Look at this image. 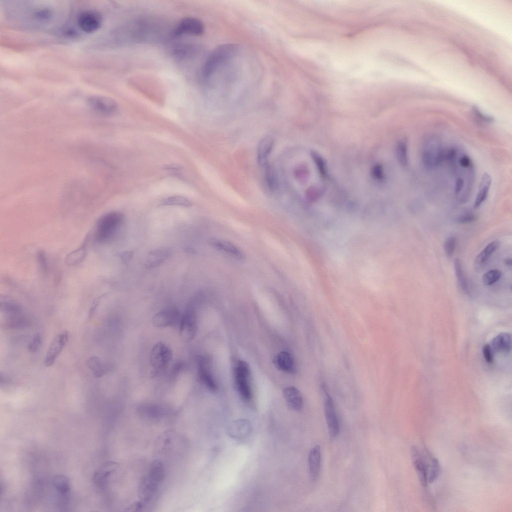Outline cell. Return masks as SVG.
Returning <instances> with one entry per match:
<instances>
[{"instance_id": "obj_19", "label": "cell", "mask_w": 512, "mask_h": 512, "mask_svg": "<svg viewBox=\"0 0 512 512\" xmlns=\"http://www.w3.org/2000/svg\"><path fill=\"white\" fill-rule=\"evenodd\" d=\"M118 464L107 462L102 464L96 472L93 477L94 482L98 486H102L110 476L118 468Z\"/></svg>"}, {"instance_id": "obj_15", "label": "cell", "mask_w": 512, "mask_h": 512, "mask_svg": "<svg viewBox=\"0 0 512 512\" xmlns=\"http://www.w3.org/2000/svg\"><path fill=\"white\" fill-rule=\"evenodd\" d=\"M172 250L168 246H162L151 250L145 262L147 268H156L166 261L172 255Z\"/></svg>"}, {"instance_id": "obj_2", "label": "cell", "mask_w": 512, "mask_h": 512, "mask_svg": "<svg viewBox=\"0 0 512 512\" xmlns=\"http://www.w3.org/2000/svg\"><path fill=\"white\" fill-rule=\"evenodd\" d=\"M124 220V215L118 212H111L103 216L96 226V240L99 242L109 240L120 228Z\"/></svg>"}, {"instance_id": "obj_17", "label": "cell", "mask_w": 512, "mask_h": 512, "mask_svg": "<svg viewBox=\"0 0 512 512\" xmlns=\"http://www.w3.org/2000/svg\"><path fill=\"white\" fill-rule=\"evenodd\" d=\"M284 396L290 408L296 412H300L302 409L303 398L297 388L294 386L286 388L284 390Z\"/></svg>"}, {"instance_id": "obj_10", "label": "cell", "mask_w": 512, "mask_h": 512, "mask_svg": "<svg viewBox=\"0 0 512 512\" xmlns=\"http://www.w3.org/2000/svg\"><path fill=\"white\" fill-rule=\"evenodd\" d=\"M324 412L330 435L336 438L340 431V423L334 400L328 394L324 400Z\"/></svg>"}, {"instance_id": "obj_5", "label": "cell", "mask_w": 512, "mask_h": 512, "mask_svg": "<svg viewBox=\"0 0 512 512\" xmlns=\"http://www.w3.org/2000/svg\"><path fill=\"white\" fill-rule=\"evenodd\" d=\"M411 454L420 482L424 487H426L428 484V469L433 456L427 450L421 452L416 446L412 448Z\"/></svg>"}, {"instance_id": "obj_43", "label": "cell", "mask_w": 512, "mask_h": 512, "mask_svg": "<svg viewBox=\"0 0 512 512\" xmlns=\"http://www.w3.org/2000/svg\"><path fill=\"white\" fill-rule=\"evenodd\" d=\"M459 166L464 169H469L474 167L472 160L466 155L460 156L458 160Z\"/></svg>"}, {"instance_id": "obj_3", "label": "cell", "mask_w": 512, "mask_h": 512, "mask_svg": "<svg viewBox=\"0 0 512 512\" xmlns=\"http://www.w3.org/2000/svg\"><path fill=\"white\" fill-rule=\"evenodd\" d=\"M172 357V352L166 344L160 342L154 345L150 356V363L154 376H160L166 372Z\"/></svg>"}, {"instance_id": "obj_24", "label": "cell", "mask_w": 512, "mask_h": 512, "mask_svg": "<svg viewBox=\"0 0 512 512\" xmlns=\"http://www.w3.org/2000/svg\"><path fill=\"white\" fill-rule=\"evenodd\" d=\"M492 182L490 176L484 174L479 186L478 192L474 204V209L480 208L487 199Z\"/></svg>"}, {"instance_id": "obj_13", "label": "cell", "mask_w": 512, "mask_h": 512, "mask_svg": "<svg viewBox=\"0 0 512 512\" xmlns=\"http://www.w3.org/2000/svg\"><path fill=\"white\" fill-rule=\"evenodd\" d=\"M69 338L67 331L58 334L52 342L47 352L44 364L46 367L52 366L66 345Z\"/></svg>"}, {"instance_id": "obj_23", "label": "cell", "mask_w": 512, "mask_h": 512, "mask_svg": "<svg viewBox=\"0 0 512 512\" xmlns=\"http://www.w3.org/2000/svg\"><path fill=\"white\" fill-rule=\"evenodd\" d=\"M210 244L216 249L238 260H244L245 256L242 251L232 244L224 240H212Z\"/></svg>"}, {"instance_id": "obj_18", "label": "cell", "mask_w": 512, "mask_h": 512, "mask_svg": "<svg viewBox=\"0 0 512 512\" xmlns=\"http://www.w3.org/2000/svg\"><path fill=\"white\" fill-rule=\"evenodd\" d=\"M274 366L284 372L294 374L296 372L295 362L292 355L286 352H282L274 358Z\"/></svg>"}, {"instance_id": "obj_48", "label": "cell", "mask_w": 512, "mask_h": 512, "mask_svg": "<svg viewBox=\"0 0 512 512\" xmlns=\"http://www.w3.org/2000/svg\"><path fill=\"white\" fill-rule=\"evenodd\" d=\"M99 302L98 300H96L92 305L89 312V318L90 319H92L94 318Z\"/></svg>"}, {"instance_id": "obj_35", "label": "cell", "mask_w": 512, "mask_h": 512, "mask_svg": "<svg viewBox=\"0 0 512 512\" xmlns=\"http://www.w3.org/2000/svg\"><path fill=\"white\" fill-rule=\"evenodd\" d=\"M502 276V272L498 270H492L486 272L482 276V280L484 285L486 286H491L501 278Z\"/></svg>"}, {"instance_id": "obj_4", "label": "cell", "mask_w": 512, "mask_h": 512, "mask_svg": "<svg viewBox=\"0 0 512 512\" xmlns=\"http://www.w3.org/2000/svg\"><path fill=\"white\" fill-rule=\"evenodd\" d=\"M444 150L439 138L433 136L429 138L424 146L422 161L428 169L438 166L444 160Z\"/></svg>"}, {"instance_id": "obj_22", "label": "cell", "mask_w": 512, "mask_h": 512, "mask_svg": "<svg viewBox=\"0 0 512 512\" xmlns=\"http://www.w3.org/2000/svg\"><path fill=\"white\" fill-rule=\"evenodd\" d=\"M308 464L311 477L315 480L318 478L320 470L321 450L320 446L316 445L310 450Z\"/></svg>"}, {"instance_id": "obj_39", "label": "cell", "mask_w": 512, "mask_h": 512, "mask_svg": "<svg viewBox=\"0 0 512 512\" xmlns=\"http://www.w3.org/2000/svg\"><path fill=\"white\" fill-rule=\"evenodd\" d=\"M42 344V338L41 335L39 334H36L28 346V350L31 353L36 352L39 350Z\"/></svg>"}, {"instance_id": "obj_46", "label": "cell", "mask_w": 512, "mask_h": 512, "mask_svg": "<svg viewBox=\"0 0 512 512\" xmlns=\"http://www.w3.org/2000/svg\"><path fill=\"white\" fill-rule=\"evenodd\" d=\"M134 252L132 251H126L120 254L121 259L125 262L130 261L133 257Z\"/></svg>"}, {"instance_id": "obj_14", "label": "cell", "mask_w": 512, "mask_h": 512, "mask_svg": "<svg viewBox=\"0 0 512 512\" xmlns=\"http://www.w3.org/2000/svg\"><path fill=\"white\" fill-rule=\"evenodd\" d=\"M182 316L178 310L168 308L156 314L153 318L154 326L158 328H164L176 324L180 322Z\"/></svg>"}, {"instance_id": "obj_21", "label": "cell", "mask_w": 512, "mask_h": 512, "mask_svg": "<svg viewBox=\"0 0 512 512\" xmlns=\"http://www.w3.org/2000/svg\"><path fill=\"white\" fill-rule=\"evenodd\" d=\"M274 140L270 136L264 138L260 142L258 148V160L259 164L265 167L273 150Z\"/></svg>"}, {"instance_id": "obj_47", "label": "cell", "mask_w": 512, "mask_h": 512, "mask_svg": "<svg viewBox=\"0 0 512 512\" xmlns=\"http://www.w3.org/2000/svg\"><path fill=\"white\" fill-rule=\"evenodd\" d=\"M64 32L65 36L70 38H75L78 34L77 32L74 28H66Z\"/></svg>"}, {"instance_id": "obj_38", "label": "cell", "mask_w": 512, "mask_h": 512, "mask_svg": "<svg viewBox=\"0 0 512 512\" xmlns=\"http://www.w3.org/2000/svg\"><path fill=\"white\" fill-rule=\"evenodd\" d=\"M266 181L268 186L270 190H274L276 186V180L274 175L270 167L266 166Z\"/></svg>"}, {"instance_id": "obj_6", "label": "cell", "mask_w": 512, "mask_h": 512, "mask_svg": "<svg viewBox=\"0 0 512 512\" xmlns=\"http://www.w3.org/2000/svg\"><path fill=\"white\" fill-rule=\"evenodd\" d=\"M235 382L238 390L241 396L246 400H249L252 397V389L250 378V370L248 364L243 360H240L235 369Z\"/></svg>"}, {"instance_id": "obj_1", "label": "cell", "mask_w": 512, "mask_h": 512, "mask_svg": "<svg viewBox=\"0 0 512 512\" xmlns=\"http://www.w3.org/2000/svg\"><path fill=\"white\" fill-rule=\"evenodd\" d=\"M238 52V48L232 44H224L217 48L209 56L202 70V76L205 80H209L228 62Z\"/></svg>"}, {"instance_id": "obj_12", "label": "cell", "mask_w": 512, "mask_h": 512, "mask_svg": "<svg viewBox=\"0 0 512 512\" xmlns=\"http://www.w3.org/2000/svg\"><path fill=\"white\" fill-rule=\"evenodd\" d=\"M204 26L200 20L192 18H186L182 19L176 26L174 34L176 36L188 34L194 36H199L204 32Z\"/></svg>"}, {"instance_id": "obj_30", "label": "cell", "mask_w": 512, "mask_h": 512, "mask_svg": "<svg viewBox=\"0 0 512 512\" xmlns=\"http://www.w3.org/2000/svg\"><path fill=\"white\" fill-rule=\"evenodd\" d=\"M160 204L162 206H179L189 208L192 206V202L188 198L181 196H172L163 200Z\"/></svg>"}, {"instance_id": "obj_11", "label": "cell", "mask_w": 512, "mask_h": 512, "mask_svg": "<svg viewBox=\"0 0 512 512\" xmlns=\"http://www.w3.org/2000/svg\"><path fill=\"white\" fill-rule=\"evenodd\" d=\"M198 374L201 382L210 391L218 390V385L212 372L210 362L204 356L197 358Z\"/></svg>"}, {"instance_id": "obj_28", "label": "cell", "mask_w": 512, "mask_h": 512, "mask_svg": "<svg viewBox=\"0 0 512 512\" xmlns=\"http://www.w3.org/2000/svg\"><path fill=\"white\" fill-rule=\"evenodd\" d=\"M454 268L460 287L464 292L467 294H469V284L463 270L461 262L458 258L455 259Z\"/></svg>"}, {"instance_id": "obj_40", "label": "cell", "mask_w": 512, "mask_h": 512, "mask_svg": "<svg viewBox=\"0 0 512 512\" xmlns=\"http://www.w3.org/2000/svg\"><path fill=\"white\" fill-rule=\"evenodd\" d=\"M52 16L51 10L46 8L38 10L34 12V15L36 19L40 21L48 20Z\"/></svg>"}, {"instance_id": "obj_37", "label": "cell", "mask_w": 512, "mask_h": 512, "mask_svg": "<svg viewBox=\"0 0 512 512\" xmlns=\"http://www.w3.org/2000/svg\"><path fill=\"white\" fill-rule=\"evenodd\" d=\"M312 158L314 161L318 170L323 177L326 176V170L325 162L322 157L315 152L312 154Z\"/></svg>"}, {"instance_id": "obj_42", "label": "cell", "mask_w": 512, "mask_h": 512, "mask_svg": "<svg viewBox=\"0 0 512 512\" xmlns=\"http://www.w3.org/2000/svg\"><path fill=\"white\" fill-rule=\"evenodd\" d=\"M476 220V216L472 213L464 214L460 216L456 220L459 224H468L474 222Z\"/></svg>"}, {"instance_id": "obj_44", "label": "cell", "mask_w": 512, "mask_h": 512, "mask_svg": "<svg viewBox=\"0 0 512 512\" xmlns=\"http://www.w3.org/2000/svg\"><path fill=\"white\" fill-rule=\"evenodd\" d=\"M474 110V114L482 122L490 123L494 122V118H492L484 114L478 109L475 108Z\"/></svg>"}, {"instance_id": "obj_32", "label": "cell", "mask_w": 512, "mask_h": 512, "mask_svg": "<svg viewBox=\"0 0 512 512\" xmlns=\"http://www.w3.org/2000/svg\"><path fill=\"white\" fill-rule=\"evenodd\" d=\"M408 143L402 140L398 142L396 146V155L399 162L404 166H406L408 163Z\"/></svg>"}, {"instance_id": "obj_45", "label": "cell", "mask_w": 512, "mask_h": 512, "mask_svg": "<svg viewBox=\"0 0 512 512\" xmlns=\"http://www.w3.org/2000/svg\"><path fill=\"white\" fill-rule=\"evenodd\" d=\"M372 174L374 177L377 180H382L383 178V172L382 167L379 165H376L374 167L372 170Z\"/></svg>"}, {"instance_id": "obj_36", "label": "cell", "mask_w": 512, "mask_h": 512, "mask_svg": "<svg viewBox=\"0 0 512 512\" xmlns=\"http://www.w3.org/2000/svg\"><path fill=\"white\" fill-rule=\"evenodd\" d=\"M456 246V240L455 237L450 236L445 242L444 249L446 255L448 258H451L454 255Z\"/></svg>"}, {"instance_id": "obj_20", "label": "cell", "mask_w": 512, "mask_h": 512, "mask_svg": "<svg viewBox=\"0 0 512 512\" xmlns=\"http://www.w3.org/2000/svg\"><path fill=\"white\" fill-rule=\"evenodd\" d=\"M500 245V242L498 241L492 242L477 256L474 264V268L476 271H480L484 267L491 256L498 248Z\"/></svg>"}, {"instance_id": "obj_49", "label": "cell", "mask_w": 512, "mask_h": 512, "mask_svg": "<svg viewBox=\"0 0 512 512\" xmlns=\"http://www.w3.org/2000/svg\"><path fill=\"white\" fill-rule=\"evenodd\" d=\"M506 264L508 266H511L512 265V259L508 258L506 260Z\"/></svg>"}, {"instance_id": "obj_16", "label": "cell", "mask_w": 512, "mask_h": 512, "mask_svg": "<svg viewBox=\"0 0 512 512\" xmlns=\"http://www.w3.org/2000/svg\"><path fill=\"white\" fill-rule=\"evenodd\" d=\"M252 431L250 422L247 420L240 419L232 422L228 428V435L236 439L244 438L250 435Z\"/></svg>"}, {"instance_id": "obj_27", "label": "cell", "mask_w": 512, "mask_h": 512, "mask_svg": "<svg viewBox=\"0 0 512 512\" xmlns=\"http://www.w3.org/2000/svg\"><path fill=\"white\" fill-rule=\"evenodd\" d=\"M52 484L56 492L62 496H66L70 491V480L64 475L55 476L52 480Z\"/></svg>"}, {"instance_id": "obj_25", "label": "cell", "mask_w": 512, "mask_h": 512, "mask_svg": "<svg viewBox=\"0 0 512 512\" xmlns=\"http://www.w3.org/2000/svg\"><path fill=\"white\" fill-rule=\"evenodd\" d=\"M87 366L89 369L92 371L94 377L96 378H100L104 376L111 369L109 364L103 362L96 356H92L89 358L87 360Z\"/></svg>"}, {"instance_id": "obj_41", "label": "cell", "mask_w": 512, "mask_h": 512, "mask_svg": "<svg viewBox=\"0 0 512 512\" xmlns=\"http://www.w3.org/2000/svg\"><path fill=\"white\" fill-rule=\"evenodd\" d=\"M482 352L486 362L492 364L494 360V351L491 346L488 344H486L483 348Z\"/></svg>"}, {"instance_id": "obj_26", "label": "cell", "mask_w": 512, "mask_h": 512, "mask_svg": "<svg viewBox=\"0 0 512 512\" xmlns=\"http://www.w3.org/2000/svg\"><path fill=\"white\" fill-rule=\"evenodd\" d=\"M492 348L494 352L509 353L511 350L510 335L508 333L500 334L493 340Z\"/></svg>"}, {"instance_id": "obj_9", "label": "cell", "mask_w": 512, "mask_h": 512, "mask_svg": "<svg viewBox=\"0 0 512 512\" xmlns=\"http://www.w3.org/2000/svg\"><path fill=\"white\" fill-rule=\"evenodd\" d=\"M102 22L100 14L93 10H86L81 13L78 18L79 28L87 34L96 32L101 27Z\"/></svg>"}, {"instance_id": "obj_7", "label": "cell", "mask_w": 512, "mask_h": 512, "mask_svg": "<svg viewBox=\"0 0 512 512\" xmlns=\"http://www.w3.org/2000/svg\"><path fill=\"white\" fill-rule=\"evenodd\" d=\"M180 336L185 342L192 341L198 332V319L195 311L190 308L182 316L180 326Z\"/></svg>"}, {"instance_id": "obj_29", "label": "cell", "mask_w": 512, "mask_h": 512, "mask_svg": "<svg viewBox=\"0 0 512 512\" xmlns=\"http://www.w3.org/2000/svg\"><path fill=\"white\" fill-rule=\"evenodd\" d=\"M164 476V468L162 463L155 460L151 464L148 478L158 484H160Z\"/></svg>"}, {"instance_id": "obj_8", "label": "cell", "mask_w": 512, "mask_h": 512, "mask_svg": "<svg viewBox=\"0 0 512 512\" xmlns=\"http://www.w3.org/2000/svg\"><path fill=\"white\" fill-rule=\"evenodd\" d=\"M90 107L96 113L104 116H110L118 110V104L112 99L104 96H92L88 99Z\"/></svg>"}, {"instance_id": "obj_34", "label": "cell", "mask_w": 512, "mask_h": 512, "mask_svg": "<svg viewBox=\"0 0 512 512\" xmlns=\"http://www.w3.org/2000/svg\"><path fill=\"white\" fill-rule=\"evenodd\" d=\"M440 466L438 460L433 457L432 459L428 472V483L434 482L439 476Z\"/></svg>"}, {"instance_id": "obj_31", "label": "cell", "mask_w": 512, "mask_h": 512, "mask_svg": "<svg viewBox=\"0 0 512 512\" xmlns=\"http://www.w3.org/2000/svg\"><path fill=\"white\" fill-rule=\"evenodd\" d=\"M364 272V280L370 288H376L378 287L380 282V274L378 271L374 268L370 266Z\"/></svg>"}, {"instance_id": "obj_33", "label": "cell", "mask_w": 512, "mask_h": 512, "mask_svg": "<svg viewBox=\"0 0 512 512\" xmlns=\"http://www.w3.org/2000/svg\"><path fill=\"white\" fill-rule=\"evenodd\" d=\"M86 256V251L84 247L81 248L70 253L66 258L68 265L74 266L80 264Z\"/></svg>"}]
</instances>
